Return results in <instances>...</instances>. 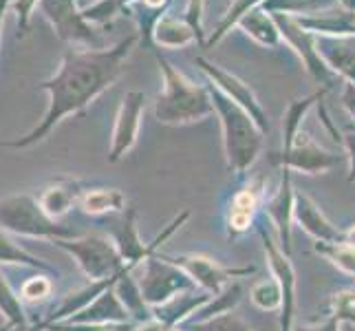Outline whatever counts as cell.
Wrapping results in <instances>:
<instances>
[{
  "label": "cell",
  "mask_w": 355,
  "mask_h": 331,
  "mask_svg": "<svg viewBox=\"0 0 355 331\" xmlns=\"http://www.w3.org/2000/svg\"><path fill=\"white\" fill-rule=\"evenodd\" d=\"M38 9L51 22V27L60 40L69 44H80L84 49H106L100 31H95L91 22L82 16L78 0H40Z\"/></svg>",
  "instance_id": "cell-8"
},
{
  "label": "cell",
  "mask_w": 355,
  "mask_h": 331,
  "mask_svg": "<svg viewBox=\"0 0 355 331\" xmlns=\"http://www.w3.org/2000/svg\"><path fill=\"white\" fill-rule=\"evenodd\" d=\"M197 65L207 73V76H210V80L216 89H221L227 97H232V100H234L245 113L256 121V126L263 130V135L269 130V119L265 115L261 102L256 100L254 91L250 89V84H245L236 76H232V73L223 71L221 67H216L212 62H207V60H203V58H197Z\"/></svg>",
  "instance_id": "cell-13"
},
{
  "label": "cell",
  "mask_w": 355,
  "mask_h": 331,
  "mask_svg": "<svg viewBox=\"0 0 355 331\" xmlns=\"http://www.w3.org/2000/svg\"><path fill=\"white\" fill-rule=\"evenodd\" d=\"M318 97H322V91L320 93H313L309 97H304V100H298V102H291L287 113H285V119H283V146H287L293 137H296V133L302 128V117L304 113L311 108V104L318 100Z\"/></svg>",
  "instance_id": "cell-29"
},
{
  "label": "cell",
  "mask_w": 355,
  "mask_h": 331,
  "mask_svg": "<svg viewBox=\"0 0 355 331\" xmlns=\"http://www.w3.org/2000/svg\"><path fill=\"white\" fill-rule=\"evenodd\" d=\"M210 298H212V294H207L203 289L181 291V294H177V296L170 298L168 303L159 305V307H153L155 321L162 325L164 329L179 327L181 323L190 321V318L197 314Z\"/></svg>",
  "instance_id": "cell-17"
},
{
  "label": "cell",
  "mask_w": 355,
  "mask_h": 331,
  "mask_svg": "<svg viewBox=\"0 0 355 331\" xmlns=\"http://www.w3.org/2000/svg\"><path fill=\"white\" fill-rule=\"evenodd\" d=\"M0 312H3L9 318V323H14L18 327L27 325V321H24L22 305H20L16 294L11 291V287H9V283L5 280V276H0Z\"/></svg>",
  "instance_id": "cell-32"
},
{
  "label": "cell",
  "mask_w": 355,
  "mask_h": 331,
  "mask_svg": "<svg viewBox=\"0 0 355 331\" xmlns=\"http://www.w3.org/2000/svg\"><path fill=\"white\" fill-rule=\"evenodd\" d=\"M241 27L248 31L252 38H256L261 44H267V46H276L280 42V29L278 24L274 22V18H269L263 11L254 9L250 14H245L241 20Z\"/></svg>",
  "instance_id": "cell-26"
},
{
  "label": "cell",
  "mask_w": 355,
  "mask_h": 331,
  "mask_svg": "<svg viewBox=\"0 0 355 331\" xmlns=\"http://www.w3.org/2000/svg\"><path fill=\"white\" fill-rule=\"evenodd\" d=\"M11 3H14V0H0V35H3V24H5V16H7V11H9Z\"/></svg>",
  "instance_id": "cell-44"
},
{
  "label": "cell",
  "mask_w": 355,
  "mask_h": 331,
  "mask_svg": "<svg viewBox=\"0 0 355 331\" xmlns=\"http://www.w3.org/2000/svg\"><path fill=\"white\" fill-rule=\"evenodd\" d=\"M274 162L280 168L287 170H296V173H304V175H322L327 170L336 168L342 157L322 148L309 133H304L302 128L296 133L287 146H283V151L274 155Z\"/></svg>",
  "instance_id": "cell-10"
},
{
  "label": "cell",
  "mask_w": 355,
  "mask_h": 331,
  "mask_svg": "<svg viewBox=\"0 0 355 331\" xmlns=\"http://www.w3.org/2000/svg\"><path fill=\"white\" fill-rule=\"evenodd\" d=\"M340 321L334 316V314H329L327 318H322V321H318V323H311V325H304V327H293V331H340Z\"/></svg>",
  "instance_id": "cell-39"
},
{
  "label": "cell",
  "mask_w": 355,
  "mask_h": 331,
  "mask_svg": "<svg viewBox=\"0 0 355 331\" xmlns=\"http://www.w3.org/2000/svg\"><path fill=\"white\" fill-rule=\"evenodd\" d=\"M166 256H168V261L179 265L183 272L194 280V285L207 294H212V296L221 289H225L230 283H234V280L256 272L254 265L225 267L205 254H166Z\"/></svg>",
  "instance_id": "cell-9"
},
{
  "label": "cell",
  "mask_w": 355,
  "mask_h": 331,
  "mask_svg": "<svg viewBox=\"0 0 355 331\" xmlns=\"http://www.w3.org/2000/svg\"><path fill=\"white\" fill-rule=\"evenodd\" d=\"M342 144L347 148V159H349V181H355V130H347Z\"/></svg>",
  "instance_id": "cell-40"
},
{
  "label": "cell",
  "mask_w": 355,
  "mask_h": 331,
  "mask_svg": "<svg viewBox=\"0 0 355 331\" xmlns=\"http://www.w3.org/2000/svg\"><path fill=\"white\" fill-rule=\"evenodd\" d=\"M153 35L162 46H183L194 38H199L197 31L188 22H181L177 18H159L155 22Z\"/></svg>",
  "instance_id": "cell-25"
},
{
  "label": "cell",
  "mask_w": 355,
  "mask_h": 331,
  "mask_svg": "<svg viewBox=\"0 0 355 331\" xmlns=\"http://www.w3.org/2000/svg\"><path fill=\"white\" fill-rule=\"evenodd\" d=\"M69 325H106V323H132L130 316L124 307V303L119 300L115 285L106 289L102 296H97L89 307H84L80 314L71 316Z\"/></svg>",
  "instance_id": "cell-18"
},
{
  "label": "cell",
  "mask_w": 355,
  "mask_h": 331,
  "mask_svg": "<svg viewBox=\"0 0 355 331\" xmlns=\"http://www.w3.org/2000/svg\"><path fill=\"white\" fill-rule=\"evenodd\" d=\"M207 91H210V97L214 102V113L221 117L227 168L236 177H243L245 170L252 168L261 155L263 130L256 126V121L221 89H216L214 84H210Z\"/></svg>",
  "instance_id": "cell-2"
},
{
  "label": "cell",
  "mask_w": 355,
  "mask_h": 331,
  "mask_svg": "<svg viewBox=\"0 0 355 331\" xmlns=\"http://www.w3.org/2000/svg\"><path fill=\"white\" fill-rule=\"evenodd\" d=\"M342 102L345 108L355 117V84H345V93H342Z\"/></svg>",
  "instance_id": "cell-42"
},
{
  "label": "cell",
  "mask_w": 355,
  "mask_h": 331,
  "mask_svg": "<svg viewBox=\"0 0 355 331\" xmlns=\"http://www.w3.org/2000/svg\"><path fill=\"white\" fill-rule=\"evenodd\" d=\"M35 331H40V329H35Z\"/></svg>",
  "instance_id": "cell-50"
},
{
  "label": "cell",
  "mask_w": 355,
  "mask_h": 331,
  "mask_svg": "<svg viewBox=\"0 0 355 331\" xmlns=\"http://www.w3.org/2000/svg\"><path fill=\"white\" fill-rule=\"evenodd\" d=\"M51 331H60V329H55V327H53V329H51Z\"/></svg>",
  "instance_id": "cell-49"
},
{
  "label": "cell",
  "mask_w": 355,
  "mask_h": 331,
  "mask_svg": "<svg viewBox=\"0 0 355 331\" xmlns=\"http://www.w3.org/2000/svg\"><path fill=\"white\" fill-rule=\"evenodd\" d=\"M141 294L150 307L168 303L173 296L188 289H199L194 280L179 265L168 261L166 254H153L141 263V274L137 278Z\"/></svg>",
  "instance_id": "cell-7"
},
{
  "label": "cell",
  "mask_w": 355,
  "mask_h": 331,
  "mask_svg": "<svg viewBox=\"0 0 355 331\" xmlns=\"http://www.w3.org/2000/svg\"><path fill=\"white\" fill-rule=\"evenodd\" d=\"M166 3H168V0H141V7L146 11H157V9H162Z\"/></svg>",
  "instance_id": "cell-43"
},
{
  "label": "cell",
  "mask_w": 355,
  "mask_h": 331,
  "mask_svg": "<svg viewBox=\"0 0 355 331\" xmlns=\"http://www.w3.org/2000/svg\"><path fill=\"white\" fill-rule=\"evenodd\" d=\"M315 49L329 69L347 78L349 84H355V35H340V38L322 35L315 40Z\"/></svg>",
  "instance_id": "cell-19"
},
{
  "label": "cell",
  "mask_w": 355,
  "mask_h": 331,
  "mask_svg": "<svg viewBox=\"0 0 355 331\" xmlns=\"http://www.w3.org/2000/svg\"><path fill=\"white\" fill-rule=\"evenodd\" d=\"M139 33L128 35L126 40L111 49H69L62 56V65L51 80L38 84L40 91L49 93V108L42 121L20 139L3 142L5 148H29L42 142L60 121L69 115H80L97 95L113 87L121 76L126 58L130 56Z\"/></svg>",
  "instance_id": "cell-1"
},
{
  "label": "cell",
  "mask_w": 355,
  "mask_h": 331,
  "mask_svg": "<svg viewBox=\"0 0 355 331\" xmlns=\"http://www.w3.org/2000/svg\"><path fill=\"white\" fill-rule=\"evenodd\" d=\"M201 0H190V9H188V22L190 27L197 31L199 40H201Z\"/></svg>",
  "instance_id": "cell-41"
},
{
  "label": "cell",
  "mask_w": 355,
  "mask_h": 331,
  "mask_svg": "<svg viewBox=\"0 0 355 331\" xmlns=\"http://www.w3.org/2000/svg\"><path fill=\"white\" fill-rule=\"evenodd\" d=\"M0 230H9L14 235H24V237L53 239V241L82 237L80 232L58 223L55 219L49 217L42 210L38 197H33L29 192L11 194V197L0 199Z\"/></svg>",
  "instance_id": "cell-4"
},
{
  "label": "cell",
  "mask_w": 355,
  "mask_h": 331,
  "mask_svg": "<svg viewBox=\"0 0 355 331\" xmlns=\"http://www.w3.org/2000/svg\"><path fill=\"white\" fill-rule=\"evenodd\" d=\"M188 219H190V210H183V212L175 214L173 221H170V223L155 237V241L141 243L139 230H137V210H135V207H126V210L119 214L117 223L111 228V237H113V243L117 245V250L121 254V259H124V263L130 269H135L148 259V256L157 254L159 245L173 237Z\"/></svg>",
  "instance_id": "cell-6"
},
{
  "label": "cell",
  "mask_w": 355,
  "mask_h": 331,
  "mask_svg": "<svg viewBox=\"0 0 355 331\" xmlns=\"http://www.w3.org/2000/svg\"><path fill=\"white\" fill-rule=\"evenodd\" d=\"M293 201L296 190L291 186V170L280 168V183L276 192L265 201V212L278 235V245L287 256H291V228H293Z\"/></svg>",
  "instance_id": "cell-15"
},
{
  "label": "cell",
  "mask_w": 355,
  "mask_h": 331,
  "mask_svg": "<svg viewBox=\"0 0 355 331\" xmlns=\"http://www.w3.org/2000/svg\"><path fill=\"white\" fill-rule=\"evenodd\" d=\"M188 331H252V327L236 312H227L207 318V321L188 323Z\"/></svg>",
  "instance_id": "cell-30"
},
{
  "label": "cell",
  "mask_w": 355,
  "mask_h": 331,
  "mask_svg": "<svg viewBox=\"0 0 355 331\" xmlns=\"http://www.w3.org/2000/svg\"><path fill=\"white\" fill-rule=\"evenodd\" d=\"M49 294H51V280H46L44 276L31 278L22 287V296L27 300H42Z\"/></svg>",
  "instance_id": "cell-38"
},
{
  "label": "cell",
  "mask_w": 355,
  "mask_h": 331,
  "mask_svg": "<svg viewBox=\"0 0 355 331\" xmlns=\"http://www.w3.org/2000/svg\"><path fill=\"white\" fill-rule=\"evenodd\" d=\"M157 62L162 67L164 76V91L159 93L155 102L157 121L168 126H181L214 115L210 91L183 78V73L177 71L166 58H162V53H157Z\"/></svg>",
  "instance_id": "cell-3"
},
{
  "label": "cell",
  "mask_w": 355,
  "mask_h": 331,
  "mask_svg": "<svg viewBox=\"0 0 355 331\" xmlns=\"http://www.w3.org/2000/svg\"><path fill=\"white\" fill-rule=\"evenodd\" d=\"M342 243H347V245H351V248H355V223L345 230V241H342Z\"/></svg>",
  "instance_id": "cell-45"
},
{
  "label": "cell",
  "mask_w": 355,
  "mask_h": 331,
  "mask_svg": "<svg viewBox=\"0 0 355 331\" xmlns=\"http://www.w3.org/2000/svg\"><path fill=\"white\" fill-rule=\"evenodd\" d=\"M97 0H78V5L82 7V9H87V7H91V5H95Z\"/></svg>",
  "instance_id": "cell-46"
},
{
  "label": "cell",
  "mask_w": 355,
  "mask_h": 331,
  "mask_svg": "<svg viewBox=\"0 0 355 331\" xmlns=\"http://www.w3.org/2000/svg\"><path fill=\"white\" fill-rule=\"evenodd\" d=\"M331 314L342 325L347 323L355 327V289H345L336 294L331 298Z\"/></svg>",
  "instance_id": "cell-34"
},
{
  "label": "cell",
  "mask_w": 355,
  "mask_h": 331,
  "mask_svg": "<svg viewBox=\"0 0 355 331\" xmlns=\"http://www.w3.org/2000/svg\"><path fill=\"white\" fill-rule=\"evenodd\" d=\"M80 207L93 217L121 214L128 207V201L124 197V192L117 188H93V190H84Z\"/></svg>",
  "instance_id": "cell-23"
},
{
  "label": "cell",
  "mask_w": 355,
  "mask_h": 331,
  "mask_svg": "<svg viewBox=\"0 0 355 331\" xmlns=\"http://www.w3.org/2000/svg\"><path fill=\"white\" fill-rule=\"evenodd\" d=\"M55 243L78 261L80 269L91 280L113 278L128 267L124 263V259H121L117 245L113 243V239H108V237L89 235V237L64 239V241H55Z\"/></svg>",
  "instance_id": "cell-5"
},
{
  "label": "cell",
  "mask_w": 355,
  "mask_h": 331,
  "mask_svg": "<svg viewBox=\"0 0 355 331\" xmlns=\"http://www.w3.org/2000/svg\"><path fill=\"white\" fill-rule=\"evenodd\" d=\"M334 5V0H265L267 11H315Z\"/></svg>",
  "instance_id": "cell-35"
},
{
  "label": "cell",
  "mask_w": 355,
  "mask_h": 331,
  "mask_svg": "<svg viewBox=\"0 0 355 331\" xmlns=\"http://www.w3.org/2000/svg\"><path fill=\"white\" fill-rule=\"evenodd\" d=\"M115 291H117L119 300L124 303L128 316L137 325L155 321L153 307H150L148 303H146L144 294H141V287L137 283V278H132V269H124V272H121V276L117 278V283H115Z\"/></svg>",
  "instance_id": "cell-22"
},
{
  "label": "cell",
  "mask_w": 355,
  "mask_h": 331,
  "mask_svg": "<svg viewBox=\"0 0 355 331\" xmlns=\"http://www.w3.org/2000/svg\"><path fill=\"white\" fill-rule=\"evenodd\" d=\"M144 106H146V95L141 91H128L121 97L117 117H115L111 153H108V162L111 164H117L119 159L132 148L135 142H137Z\"/></svg>",
  "instance_id": "cell-12"
},
{
  "label": "cell",
  "mask_w": 355,
  "mask_h": 331,
  "mask_svg": "<svg viewBox=\"0 0 355 331\" xmlns=\"http://www.w3.org/2000/svg\"><path fill=\"white\" fill-rule=\"evenodd\" d=\"M300 27L320 29L327 33H355V14H347L345 18H302L298 20Z\"/></svg>",
  "instance_id": "cell-31"
},
{
  "label": "cell",
  "mask_w": 355,
  "mask_h": 331,
  "mask_svg": "<svg viewBox=\"0 0 355 331\" xmlns=\"http://www.w3.org/2000/svg\"><path fill=\"white\" fill-rule=\"evenodd\" d=\"M293 223H298L311 239L320 243H342L345 241V230H340L327 219L309 194L296 190V201H293Z\"/></svg>",
  "instance_id": "cell-16"
},
{
  "label": "cell",
  "mask_w": 355,
  "mask_h": 331,
  "mask_svg": "<svg viewBox=\"0 0 355 331\" xmlns=\"http://www.w3.org/2000/svg\"><path fill=\"white\" fill-rule=\"evenodd\" d=\"M342 3H347V5H349V0H342Z\"/></svg>",
  "instance_id": "cell-48"
},
{
  "label": "cell",
  "mask_w": 355,
  "mask_h": 331,
  "mask_svg": "<svg viewBox=\"0 0 355 331\" xmlns=\"http://www.w3.org/2000/svg\"><path fill=\"white\" fill-rule=\"evenodd\" d=\"M166 331H181L179 327H173V329H166Z\"/></svg>",
  "instance_id": "cell-47"
},
{
  "label": "cell",
  "mask_w": 355,
  "mask_h": 331,
  "mask_svg": "<svg viewBox=\"0 0 355 331\" xmlns=\"http://www.w3.org/2000/svg\"><path fill=\"white\" fill-rule=\"evenodd\" d=\"M274 22L278 24L280 33L289 40V44L296 46V51L304 60V65H307V71L311 73V78L318 84H322L324 89H331L336 84L334 71L324 65V60L320 58V53H318V49H315V40H311L309 35L304 33V29L298 24V20H291L289 16H283V14H274Z\"/></svg>",
  "instance_id": "cell-14"
},
{
  "label": "cell",
  "mask_w": 355,
  "mask_h": 331,
  "mask_svg": "<svg viewBox=\"0 0 355 331\" xmlns=\"http://www.w3.org/2000/svg\"><path fill=\"white\" fill-rule=\"evenodd\" d=\"M82 183L76 181V179H58L53 183H49V186L42 190V194L38 197L42 210L51 217V219H60L64 217L73 205L80 203L82 199Z\"/></svg>",
  "instance_id": "cell-21"
},
{
  "label": "cell",
  "mask_w": 355,
  "mask_h": 331,
  "mask_svg": "<svg viewBox=\"0 0 355 331\" xmlns=\"http://www.w3.org/2000/svg\"><path fill=\"white\" fill-rule=\"evenodd\" d=\"M313 252L324 256V259L331 263L334 267H338L340 272H345L349 276L355 278V248L347 243H313Z\"/></svg>",
  "instance_id": "cell-27"
},
{
  "label": "cell",
  "mask_w": 355,
  "mask_h": 331,
  "mask_svg": "<svg viewBox=\"0 0 355 331\" xmlns=\"http://www.w3.org/2000/svg\"><path fill=\"white\" fill-rule=\"evenodd\" d=\"M256 3H259V0H234V5L230 7V14L225 16V20H223L221 24H218V29H216V33L212 35V40H210V42H216L223 33H227V29L232 27V24L239 22L245 14H248V9L254 7Z\"/></svg>",
  "instance_id": "cell-36"
},
{
  "label": "cell",
  "mask_w": 355,
  "mask_h": 331,
  "mask_svg": "<svg viewBox=\"0 0 355 331\" xmlns=\"http://www.w3.org/2000/svg\"><path fill=\"white\" fill-rule=\"evenodd\" d=\"M0 261L3 263H27V265H38L42 269H49V265L35 261L31 254H27L22 248H18L16 243H11V239L5 235V230H0Z\"/></svg>",
  "instance_id": "cell-33"
},
{
  "label": "cell",
  "mask_w": 355,
  "mask_h": 331,
  "mask_svg": "<svg viewBox=\"0 0 355 331\" xmlns=\"http://www.w3.org/2000/svg\"><path fill=\"white\" fill-rule=\"evenodd\" d=\"M40 0H14L11 3V11H16V16H18V35L20 38H24V35L29 33V22H31V14H33V9L38 7Z\"/></svg>",
  "instance_id": "cell-37"
},
{
  "label": "cell",
  "mask_w": 355,
  "mask_h": 331,
  "mask_svg": "<svg viewBox=\"0 0 355 331\" xmlns=\"http://www.w3.org/2000/svg\"><path fill=\"white\" fill-rule=\"evenodd\" d=\"M261 181L254 183V186H248L239 190L230 201V210H227V237L236 239L241 235H245L252 223L256 210L261 205Z\"/></svg>",
  "instance_id": "cell-20"
},
{
  "label": "cell",
  "mask_w": 355,
  "mask_h": 331,
  "mask_svg": "<svg viewBox=\"0 0 355 331\" xmlns=\"http://www.w3.org/2000/svg\"><path fill=\"white\" fill-rule=\"evenodd\" d=\"M241 296H243V285H241V280H234V283H230L225 289L214 294L188 323H199V321H207V318H214L218 314L234 312V307L241 303Z\"/></svg>",
  "instance_id": "cell-24"
},
{
  "label": "cell",
  "mask_w": 355,
  "mask_h": 331,
  "mask_svg": "<svg viewBox=\"0 0 355 331\" xmlns=\"http://www.w3.org/2000/svg\"><path fill=\"white\" fill-rule=\"evenodd\" d=\"M250 298L261 312H280V307H283V287H280L276 276H269L252 287Z\"/></svg>",
  "instance_id": "cell-28"
},
{
  "label": "cell",
  "mask_w": 355,
  "mask_h": 331,
  "mask_svg": "<svg viewBox=\"0 0 355 331\" xmlns=\"http://www.w3.org/2000/svg\"><path fill=\"white\" fill-rule=\"evenodd\" d=\"M259 235L263 241V252L269 265V272L278 278L280 287H283V307H280V314H278L280 331H293V314H296V269L291 265V256H287L280 250L278 241L269 237L263 226L259 228Z\"/></svg>",
  "instance_id": "cell-11"
}]
</instances>
